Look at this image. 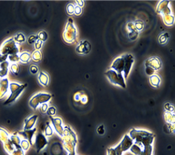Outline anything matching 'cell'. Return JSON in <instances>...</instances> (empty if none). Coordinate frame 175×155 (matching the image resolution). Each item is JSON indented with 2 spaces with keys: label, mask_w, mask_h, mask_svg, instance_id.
<instances>
[{
  "label": "cell",
  "mask_w": 175,
  "mask_h": 155,
  "mask_svg": "<svg viewBox=\"0 0 175 155\" xmlns=\"http://www.w3.org/2000/svg\"><path fill=\"white\" fill-rule=\"evenodd\" d=\"M131 138L134 140V144L140 149V155H152V143L154 139V134L152 133L133 129L130 132Z\"/></svg>",
  "instance_id": "6da1fadb"
},
{
  "label": "cell",
  "mask_w": 175,
  "mask_h": 155,
  "mask_svg": "<svg viewBox=\"0 0 175 155\" xmlns=\"http://www.w3.org/2000/svg\"><path fill=\"white\" fill-rule=\"evenodd\" d=\"M133 62V56L131 54L123 55L113 61L111 68L119 74H122L123 72L125 73V78L127 79Z\"/></svg>",
  "instance_id": "7a4b0ae2"
},
{
  "label": "cell",
  "mask_w": 175,
  "mask_h": 155,
  "mask_svg": "<svg viewBox=\"0 0 175 155\" xmlns=\"http://www.w3.org/2000/svg\"><path fill=\"white\" fill-rule=\"evenodd\" d=\"M64 147L69 153V155H75V147L77 143L75 133L68 126H66L64 130Z\"/></svg>",
  "instance_id": "3957f363"
},
{
  "label": "cell",
  "mask_w": 175,
  "mask_h": 155,
  "mask_svg": "<svg viewBox=\"0 0 175 155\" xmlns=\"http://www.w3.org/2000/svg\"><path fill=\"white\" fill-rule=\"evenodd\" d=\"M17 45L15 43V41L13 39H10L8 41L5 42L3 44L2 47L0 48V54L3 56H10L17 54L19 52V49L17 47Z\"/></svg>",
  "instance_id": "277c9868"
},
{
  "label": "cell",
  "mask_w": 175,
  "mask_h": 155,
  "mask_svg": "<svg viewBox=\"0 0 175 155\" xmlns=\"http://www.w3.org/2000/svg\"><path fill=\"white\" fill-rule=\"evenodd\" d=\"M27 86L26 84L21 85V84L12 83L10 84V89L11 91V94L10 95L9 98L7 100L3 105H8L9 104L12 103L15 101L17 98L19 97V95L22 93L23 90L25 89V87Z\"/></svg>",
  "instance_id": "5b68a950"
},
{
  "label": "cell",
  "mask_w": 175,
  "mask_h": 155,
  "mask_svg": "<svg viewBox=\"0 0 175 155\" xmlns=\"http://www.w3.org/2000/svg\"><path fill=\"white\" fill-rule=\"evenodd\" d=\"M105 75L108 77L110 81L114 84H117L121 87L125 89L126 84L122 74L117 73L113 69H110L109 71L105 73Z\"/></svg>",
  "instance_id": "8992f818"
},
{
  "label": "cell",
  "mask_w": 175,
  "mask_h": 155,
  "mask_svg": "<svg viewBox=\"0 0 175 155\" xmlns=\"http://www.w3.org/2000/svg\"><path fill=\"white\" fill-rule=\"evenodd\" d=\"M52 96L49 94L40 93L35 95V96L32 98L30 101V107L35 110L38 106L41 104H45L46 102L49 101L51 99Z\"/></svg>",
  "instance_id": "52a82bcc"
},
{
  "label": "cell",
  "mask_w": 175,
  "mask_h": 155,
  "mask_svg": "<svg viewBox=\"0 0 175 155\" xmlns=\"http://www.w3.org/2000/svg\"><path fill=\"white\" fill-rule=\"evenodd\" d=\"M47 144L48 141L46 139L45 136L41 133H39L35 138V146H36L37 153H40Z\"/></svg>",
  "instance_id": "ba28073f"
},
{
  "label": "cell",
  "mask_w": 175,
  "mask_h": 155,
  "mask_svg": "<svg viewBox=\"0 0 175 155\" xmlns=\"http://www.w3.org/2000/svg\"><path fill=\"white\" fill-rule=\"evenodd\" d=\"M119 145L125 152V151L129 149L131 146L133 145V140L128 135H125L124 136L122 142L119 143Z\"/></svg>",
  "instance_id": "9c48e42d"
},
{
  "label": "cell",
  "mask_w": 175,
  "mask_h": 155,
  "mask_svg": "<svg viewBox=\"0 0 175 155\" xmlns=\"http://www.w3.org/2000/svg\"><path fill=\"white\" fill-rule=\"evenodd\" d=\"M51 119L52 121L53 124V126H54L55 129L56 131L57 132V133H58L60 136H62L63 133H64V129L62 127L61 119L59 118H53L51 117Z\"/></svg>",
  "instance_id": "30bf717a"
},
{
  "label": "cell",
  "mask_w": 175,
  "mask_h": 155,
  "mask_svg": "<svg viewBox=\"0 0 175 155\" xmlns=\"http://www.w3.org/2000/svg\"><path fill=\"white\" fill-rule=\"evenodd\" d=\"M36 132V128L24 130L23 132H19V135L23 136L25 139H28V142H30V145H33V142H32V137L34 136V133Z\"/></svg>",
  "instance_id": "8fae6325"
},
{
  "label": "cell",
  "mask_w": 175,
  "mask_h": 155,
  "mask_svg": "<svg viewBox=\"0 0 175 155\" xmlns=\"http://www.w3.org/2000/svg\"><path fill=\"white\" fill-rule=\"evenodd\" d=\"M91 50V45L87 41L81 42L80 46L76 48V51L79 53L87 54Z\"/></svg>",
  "instance_id": "7c38bea8"
},
{
  "label": "cell",
  "mask_w": 175,
  "mask_h": 155,
  "mask_svg": "<svg viewBox=\"0 0 175 155\" xmlns=\"http://www.w3.org/2000/svg\"><path fill=\"white\" fill-rule=\"evenodd\" d=\"M38 117V116L35 115L32 116L31 117L26 118L24 122H25V126L24 127V130H31L32 128H33V126L35 125V123L37 121V118Z\"/></svg>",
  "instance_id": "4fadbf2b"
},
{
  "label": "cell",
  "mask_w": 175,
  "mask_h": 155,
  "mask_svg": "<svg viewBox=\"0 0 175 155\" xmlns=\"http://www.w3.org/2000/svg\"><path fill=\"white\" fill-rule=\"evenodd\" d=\"M9 81L8 79H3L0 80V98L4 96L8 90Z\"/></svg>",
  "instance_id": "5bb4252c"
},
{
  "label": "cell",
  "mask_w": 175,
  "mask_h": 155,
  "mask_svg": "<svg viewBox=\"0 0 175 155\" xmlns=\"http://www.w3.org/2000/svg\"><path fill=\"white\" fill-rule=\"evenodd\" d=\"M107 151L108 155H122V153L124 152L119 144L115 148H109Z\"/></svg>",
  "instance_id": "9a60e30c"
},
{
  "label": "cell",
  "mask_w": 175,
  "mask_h": 155,
  "mask_svg": "<svg viewBox=\"0 0 175 155\" xmlns=\"http://www.w3.org/2000/svg\"><path fill=\"white\" fill-rule=\"evenodd\" d=\"M9 62L5 61L0 64V77H4L8 73Z\"/></svg>",
  "instance_id": "2e32d148"
},
{
  "label": "cell",
  "mask_w": 175,
  "mask_h": 155,
  "mask_svg": "<svg viewBox=\"0 0 175 155\" xmlns=\"http://www.w3.org/2000/svg\"><path fill=\"white\" fill-rule=\"evenodd\" d=\"M38 79L40 83L44 86H47L49 83V77L42 72L40 73Z\"/></svg>",
  "instance_id": "e0dca14e"
},
{
  "label": "cell",
  "mask_w": 175,
  "mask_h": 155,
  "mask_svg": "<svg viewBox=\"0 0 175 155\" xmlns=\"http://www.w3.org/2000/svg\"><path fill=\"white\" fill-rule=\"evenodd\" d=\"M31 58V56L28 52H23V53L19 56V59L21 62L23 63H27L29 62L30 59Z\"/></svg>",
  "instance_id": "ac0fdd59"
},
{
  "label": "cell",
  "mask_w": 175,
  "mask_h": 155,
  "mask_svg": "<svg viewBox=\"0 0 175 155\" xmlns=\"http://www.w3.org/2000/svg\"><path fill=\"white\" fill-rule=\"evenodd\" d=\"M150 82L152 85L155 87H158L160 83V79L157 75H152L150 77Z\"/></svg>",
  "instance_id": "d6986e66"
},
{
  "label": "cell",
  "mask_w": 175,
  "mask_h": 155,
  "mask_svg": "<svg viewBox=\"0 0 175 155\" xmlns=\"http://www.w3.org/2000/svg\"><path fill=\"white\" fill-rule=\"evenodd\" d=\"M25 39H25V37L23 34H19L17 35V36H15V38H14V41L17 42V43H23V42L25 41Z\"/></svg>",
  "instance_id": "ffe728a7"
},
{
  "label": "cell",
  "mask_w": 175,
  "mask_h": 155,
  "mask_svg": "<svg viewBox=\"0 0 175 155\" xmlns=\"http://www.w3.org/2000/svg\"><path fill=\"white\" fill-rule=\"evenodd\" d=\"M38 37L39 40H40L42 42H44L47 39L48 36L45 31H41V32L38 35Z\"/></svg>",
  "instance_id": "44dd1931"
},
{
  "label": "cell",
  "mask_w": 175,
  "mask_h": 155,
  "mask_svg": "<svg viewBox=\"0 0 175 155\" xmlns=\"http://www.w3.org/2000/svg\"><path fill=\"white\" fill-rule=\"evenodd\" d=\"M32 59L34 60V62H40L41 58V55L40 52L39 51H36L34 52L33 55H32Z\"/></svg>",
  "instance_id": "7402d4cb"
},
{
  "label": "cell",
  "mask_w": 175,
  "mask_h": 155,
  "mask_svg": "<svg viewBox=\"0 0 175 155\" xmlns=\"http://www.w3.org/2000/svg\"><path fill=\"white\" fill-rule=\"evenodd\" d=\"M11 69L15 75H18L20 72V68L17 64H13L11 66Z\"/></svg>",
  "instance_id": "603a6c76"
},
{
  "label": "cell",
  "mask_w": 175,
  "mask_h": 155,
  "mask_svg": "<svg viewBox=\"0 0 175 155\" xmlns=\"http://www.w3.org/2000/svg\"><path fill=\"white\" fill-rule=\"evenodd\" d=\"M20 146L22 147V149L26 151L28 149V148H29V143H28V141H27L26 139H23L20 142Z\"/></svg>",
  "instance_id": "cb8c5ba5"
},
{
  "label": "cell",
  "mask_w": 175,
  "mask_h": 155,
  "mask_svg": "<svg viewBox=\"0 0 175 155\" xmlns=\"http://www.w3.org/2000/svg\"><path fill=\"white\" fill-rule=\"evenodd\" d=\"M53 130L51 126L49 124V123H47V126L45 128V135L47 136H51L53 134Z\"/></svg>",
  "instance_id": "d4e9b609"
},
{
  "label": "cell",
  "mask_w": 175,
  "mask_h": 155,
  "mask_svg": "<svg viewBox=\"0 0 175 155\" xmlns=\"http://www.w3.org/2000/svg\"><path fill=\"white\" fill-rule=\"evenodd\" d=\"M38 39V36H34V35H32V36H30V37L28 38V41L30 44H33V43H35Z\"/></svg>",
  "instance_id": "484cf974"
},
{
  "label": "cell",
  "mask_w": 175,
  "mask_h": 155,
  "mask_svg": "<svg viewBox=\"0 0 175 155\" xmlns=\"http://www.w3.org/2000/svg\"><path fill=\"white\" fill-rule=\"evenodd\" d=\"M47 113V115H49V116L54 115L56 113V109L54 107H49V108H48Z\"/></svg>",
  "instance_id": "4316f807"
},
{
  "label": "cell",
  "mask_w": 175,
  "mask_h": 155,
  "mask_svg": "<svg viewBox=\"0 0 175 155\" xmlns=\"http://www.w3.org/2000/svg\"><path fill=\"white\" fill-rule=\"evenodd\" d=\"M67 10H68V13L70 15H72L73 13H74V5H72V4H70V5H68Z\"/></svg>",
  "instance_id": "83f0119b"
},
{
  "label": "cell",
  "mask_w": 175,
  "mask_h": 155,
  "mask_svg": "<svg viewBox=\"0 0 175 155\" xmlns=\"http://www.w3.org/2000/svg\"><path fill=\"white\" fill-rule=\"evenodd\" d=\"M42 44H43V42L41 41L40 40H39L38 39L36 41V42H35V48L37 49V50L38 51L39 49H40L41 47V46H42Z\"/></svg>",
  "instance_id": "f1b7e54d"
},
{
  "label": "cell",
  "mask_w": 175,
  "mask_h": 155,
  "mask_svg": "<svg viewBox=\"0 0 175 155\" xmlns=\"http://www.w3.org/2000/svg\"><path fill=\"white\" fill-rule=\"evenodd\" d=\"M9 59L11 62H17L19 60V56L17 54L9 56Z\"/></svg>",
  "instance_id": "f546056e"
},
{
  "label": "cell",
  "mask_w": 175,
  "mask_h": 155,
  "mask_svg": "<svg viewBox=\"0 0 175 155\" xmlns=\"http://www.w3.org/2000/svg\"><path fill=\"white\" fill-rule=\"evenodd\" d=\"M30 72L32 73H33V74L37 73L38 72V68L36 66L32 65L30 68Z\"/></svg>",
  "instance_id": "4dcf8cb0"
},
{
  "label": "cell",
  "mask_w": 175,
  "mask_h": 155,
  "mask_svg": "<svg viewBox=\"0 0 175 155\" xmlns=\"http://www.w3.org/2000/svg\"><path fill=\"white\" fill-rule=\"evenodd\" d=\"M104 131H105V130H104V126L103 125L100 126L98 128L97 132H98V133H99V134L103 135L104 133Z\"/></svg>",
  "instance_id": "1f68e13d"
},
{
  "label": "cell",
  "mask_w": 175,
  "mask_h": 155,
  "mask_svg": "<svg viewBox=\"0 0 175 155\" xmlns=\"http://www.w3.org/2000/svg\"><path fill=\"white\" fill-rule=\"evenodd\" d=\"M41 110L42 112H47V110H48V105L47 104H43V105H41Z\"/></svg>",
  "instance_id": "d6a6232c"
},
{
  "label": "cell",
  "mask_w": 175,
  "mask_h": 155,
  "mask_svg": "<svg viewBox=\"0 0 175 155\" xmlns=\"http://www.w3.org/2000/svg\"><path fill=\"white\" fill-rule=\"evenodd\" d=\"M74 13H76V15H79L81 13V9L80 7H76V8L74 9Z\"/></svg>",
  "instance_id": "836d02e7"
},
{
  "label": "cell",
  "mask_w": 175,
  "mask_h": 155,
  "mask_svg": "<svg viewBox=\"0 0 175 155\" xmlns=\"http://www.w3.org/2000/svg\"><path fill=\"white\" fill-rule=\"evenodd\" d=\"M7 58H8V56H3L0 54V64L3 62H5Z\"/></svg>",
  "instance_id": "e575fe53"
}]
</instances>
